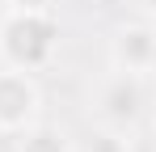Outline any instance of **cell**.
I'll list each match as a JSON object with an SVG mask.
<instances>
[{
	"instance_id": "obj_3",
	"label": "cell",
	"mask_w": 156,
	"mask_h": 152,
	"mask_svg": "<svg viewBox=\"0 0 156 152\" xmlns=\"http://www.w3.org/2000/svg\"><path fill=\"white\" fill-rule=\"evenodd\" d=\"M42 118V89L34 72L0 68V135H17Z\"/></svg>"
},
{
	"instance_id": "obj_2",
	"label": "cell",
	"mask_w": 156,
	"mask_h": 152,
	"mask_svg": "<svg viewBox=\"0 0 156 152\" xmlns=\"http://www.w3.org/2000/svg\"><path fill=\"white\" fill-rule=\"evenodd\" d=\"M144 114V76L131 72H114L101 76V85L93 89V118L101 127H122V131H135Z\"/></svg>"
},
{
	"instance_id": "obj_8",
	"label": "cell",
	"mask_w": 156,
	"mask_h": 152,
	"mask_svg": "<svg viewBox=\"0 0 156 152\" xmlns=\"http://www.w3.org/2000/svg\"><path fill=\"white\" fill-rule=\"evenodd\" d=\"M139 4H144V13H148V17L156 21V0H139Z\"/></svg>"
},
{
	"instance_id": "obj_7",
	"label": "cell",
	"mask_w": 156,
	"mask_h": 152,
	"mask_svg": "<svg viewBox=\"0 0 156 152\" xmlns=\"http://www.w3.org/2000/svg\"><path fill=\"white\" fill-rule=\"evenodd\" d=\"M13 9H47V0H9Z\"/></svg>"
},
{
	"instance_id": "obj_5",
	"label": "cell",
	"mask_w": 156,
	"mask_h": 152,
	"mask_svg": "<svg viewBox=\"0 0 156 152\" xmlns=\"http://www.w3.org/2000/svg\"><path fill=\"white\" fill-rule=\"evenodd\" d=\"M13 152H76V144L63 127L38 118V123H30L26 131L13 135Z\"/></svg>"
},
{
	"instance_id": "obj_4",
	"label": "cell",
	"mask_w": 156,
	"mask_h": 152,
	"mask_svg": "<svg viewBox=\"0 0 156 152\" xmlns=\"http://www.w3.org/2000/svg\"><path fill=\"white\" fill-rule=\"evenodd\" d=\"M110 68L131 76H148L156 68V25L127 21L110 34Z\"/></svg>"
},
{
	"instance_id": "obj_1",
	"label": "cell",
	"mask_w": 156,
	"mask_h": 152,
	"mask_svg": "<svg viewBox=\"0 0 156 152\" xmlns=\"http://www.w3.org/2000/svg\"><path fill=\"white\" fill-rule=\"evenodd\" d=\"M59 51V21L47 9H9L0 17V63L42 72Z\"/></svg>"
},
{
	"instance_id": "obj_6",
	"label": "cell",
	"mask_w": 156,
	"mask_h": 152,
	"mask_svg": "<svg viewBox=\"0 0 156 152\" xmlns=\"http://www.w3.org/2000/svg\"><path fill=\"white\" fill-rule=\"evenodd\" d=\"M89 152H131V131L122 127H93V135H89Z\"/></svg>"
},
{
	"instance_id": "obj_9",
	"label": "cell",
	"mask_w": 156,
	"mask_h": 152,
	"mask_svg": "<svg viewBox=\"0 0 156 152\" xmlns=\"http://www.w3.org/2000/svg\"><path fill=\"white\" fill-rule=\"evenodd\" d=\"M152 131H156V114H152Z\"/></svg>"
}]
</instances>
